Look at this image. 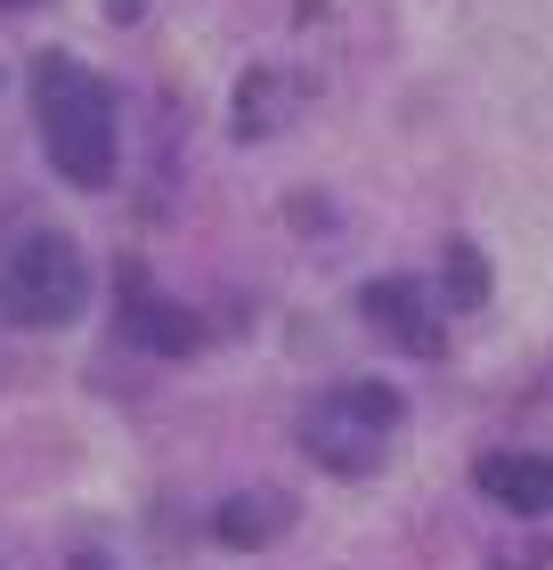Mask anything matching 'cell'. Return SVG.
Listing matches in <instances>:
<instances>
[{
	"mask_svg": "<svg viewBox=\"0 0 553 570\" xmlns=\"http://www.w3.org/2000/svg\"><path fill=\"white\" fill-rule=\"evenodd\" d=\"M0 9H17V0H0Z\"/></svg>",
	"mask_w": 553,
	"mask_h": 570,
	"instance_id": "obj_11",
	"label": "cell"
},
{
	"mask_svg": "<svg viewBox=\"0 0 553 570\" xmlns=\"http://www.w3.org/2000/svg\"><path fill=\"white\" fill-rule=\"evenodd\" d=\"M122 334H130L139 351H155V358H188V351L204 343V326H196L171 294H155L147 269H122Z\"/></svg>",
	"mask_w": 553,
	"mask_h": 570,
	"instance_id": "obj_5",
	"label": "cell"
},
{
	"mask_svg": "<svg viewBox=\"0 0 553 570\" xmlns=\"http://www.w3.org/2000/svg\"><path fill=\"white\" fill-rule=\"evenodd\" d=\"M139 9H147V0H115V17H139Z\"/></svg>",
	"mask_w": 553,
	"mask_h": 570,
	"instance_id": "obj_9",
	"label": "cell"
},
{
	"mask_svg": "<svg viewBox=\"0 0 553 570\" xmlns=\"http://www.w3.org/2000/svg\"><path fill=\"white\" fill-rule=\"evenodd\" d=\"M33 115H41V147H49V164H58V179L107 188L115 179V98L82 58L49 49L33 66Z\"/></svg>",
	"mask_w": 553,
	"mask_h": 570,
	"instance_id": "obj_1",
	"label": "cell"
},
{
	"mask_svg": "<svg viewBox=\"0 0 553 570\" xmlns=\"http://www.w3.org/2000/svg\"><path fill=\"white\" fill-rule=\"evenodd\" d=\"M90 302V262L82 245L58 237V228H33L0 253V309L17 326H73Z\"/></svg>",
	"mask_w": 553,
	"mask_h": 570,
	"instance_id": "obj_2",
	"label": "cell"
},
{
	"mask_svg": "<svg viewBox=\"0 0 553 570\" xmlns=\"http://www.w3.org/2000/svg\"><path fill=\"white\" fill-rule=\"evenodd\" d=\"M358 309H366V326H375L383 343H399L407 358H432V351L447 343V334H440V302H432L415 277H375V285L358 294Z\"/></svg>",
	"mask_w": 553,
	"mask_h": 570,
	"instance_id": "obj_4",
	"label": "cell"
},
{
	"mask_svg": "<svg viewBox=\"0 0 553 570\" xmlns=\"http://www.w3.org/2000/svg\"><path fill=\"white\" fill-rule=\"evenodd\" d=\"M472 481H481V498L505 505V513H530V522L553 513V456H481Z\"/></svg>",
	"mask_w": 553,
	"mask_h": 570,
	"instance_id": "obj_6",
	"label": "cell"
},
{
	"mask_svg": "<svg viewBox=\"0 0 553 570\" xmlns=\"http://www.w3.org/2000/svg\"><path fill=\"white\" fill-rule=\"evenodd\" d=\"M73 570H107V562H98V554H82V562H73Z\"/></svg>",
	"mask_w": 553,
	"mask_h": 570,
	"instance_id": "obj_10",
	"label": "cell"
},
{
	"mask_svg": "<svg viewBox=\"0 0 553 570\" xmlns=\"http://www.w3.org/2000/svg\"><path fill=\"white\" fill-rule=\"evenodd\" d=\"M407 400L391 383H334V392L302 416V449L326 464V473H375L391 456V432H399Z\"/></svg>",
	"mask_w": 553,
	"mask_h": 570,
	"instance_id": "obj_3",
	"label": "cell"
},
{
	"mask_svg": "<svg viewBox=\"0 0 553 570\" xmlns=\"http://www.w3.org/2000/svg\"><path fill=\"white\" fill-rule=\"evenodd\" d=\"M481 302H488V262H481V245L447 237V309H481Z\"/></svg>",
	"mask_w": 553,
	"mask_h": 570,
	"instance_id": "obj_8",
	"label": "cell"
},
{
	"mask_svg": "<svg viewBox=\"0 0 553 570\" xmlns=\"http://www.w3.org/2000/svg\"><path fill=\"white\" fill-rule=\"evenodd\" d=\"M294 522V505L285 498H269V489H260V498H228L220 513H213V530H220V547H269V538Z\"/></svg>",
	"mask_w": 553,
	"mask_h": 570,
	"instance_id": "obj_7",
	"label": "cell"
}]
</instances>
